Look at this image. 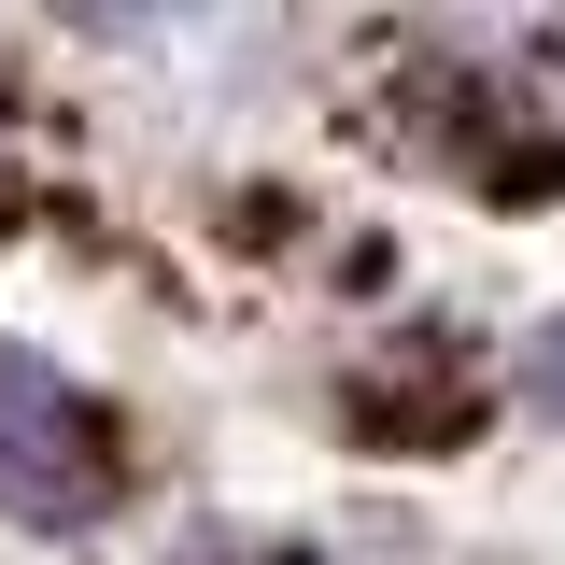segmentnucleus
I'll return each mask as SVG.
<instances>
[{"instance_id":"2","label":"nucleus","mask_w":565,"mask_h":565,"mask_svg":"<svg viewBox=\"0 0 565 565\" xmlns=\"http://www.w3.org/2000/svg\"><path fill=\"white\" fill-rule=\"evenodd\" d=\"M523 396H537V411L565 424V311H552V326H537V340H523Z\"/></svg>"},{"instance_id":"3","label":"nucleus","mask_w":565,"mask_h":565,"mask_svg":"<svg viewBox=\"0 0 565 565\" xmlns=\"http://www.w3.org/2000/svg\"><path fill=\"white\" fill-rule=\"evenodd\" d=\"M269 565H326V552H269Z\"/></svg>"},{"instance_id":"1","label":"nucleus","mask_w":565,"mask_h":565,"mask_svg":"<svg viewBox=\"0 0 565 565\" xmlns=\"http://www.w3.org/2000/svg\"><path fill=\"white\" fill-rule=\"evenodd\" d=\"M114 494H128V424L99 411L71 367L0 340V523L71 537V523H99Z\"/></svg>"}]
</instances>
